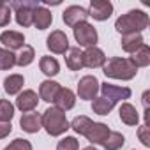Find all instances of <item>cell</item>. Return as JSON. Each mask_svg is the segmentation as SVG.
Wrapping results in <instances>:
<instances>
[{
  "label": "cell",
  "instance_id": "1",
  "mask_svg": "<svg viewBox=\"0 0 150 150\" xmlns=\"http://www.w3.org/2000/svg\"><path fill=\"white\" fill-rule=\"evenodd\" d=\"M148 27V16L146 13L139 11V9H132L127 14H122L117 21H115V28L117 32H120L122 35H129V34H139L141 30H145Z\"/></svg>",
  "mask_w": 150,
  "mask_h": 150
},
{
  "label": "cell",
  "instance_id": "2",
  "mask_svg": "<svg viewBox=\"0 0 150 150\" xmlns=\"http://www.w3.org/2000/svg\"><path fill=\"white\" fill-rule=\"evenodd\" d=\"M103 72L106 74L108 78H115V80H132L136 76L138 69L134 67V64L129 58L113 57L108 62H104Z\"/></svg>",
  "mask_w": 150,
  "mask_h": 150
},
{
  "label": "cell",
  "instance_id": "3",
  "mask_svg": "<svg viewBox=\"0 0 150 150\" xmlns=\"http://www.w3.org/2000/svg\"><path fill=\"white\" fill-rule=\"evenodd\" d=\"M42 127L50 136H60L69 129V122L65 118V111L51 106L42 113Z\"/></svg>",
  "mask_w": 150,
  "mask_h": 150
},
{
  "label": "cell",
  "instance_id": "4",
  "mask_svg": "<svg viewBox=\"0 0 150 150\" xmlns=\"http://www.w3.org/2000/svg\"><path fill=\"white\" fill-rule=\"evenodd\" d=\"M9 7L16 11V21L21 27H30L34 25V11L39 7L37 2L34 0H27V2H13Z\"/></svg>",
  "mask_w": 150,
  "mask_h": 150
},
{
  "label": "cell",
  "instance_id": "5",
  "mask_svg": "<svg viewBox=\"0 0 150 150\" xmlns=\"http://www.w3.org/2000/svg\"><path fill=\"white\" fill-rule=\"evenodd\" d=\"M72 28H74V39L80 42V46H87V48L96 46V42H97V30L90 23L83 21V23H78Z\"/></svg>",
  "mask_w": 150,
  "mask_h": 150
},
{
  "label": "cell",
  "instance_id": "6",
  "mask_svg": "<svg viewBox=\"0 0 150 150\" xmlns=\"http://www.w3.org/2000/svg\"><path fill=\"white\" fill-rule=\"evenodd\" d=\"M99 88L103 92L101 97L111 101L113 104H117L118 101H125V99L131 97V90L127 87H117V85H110V83H101Z\"/></svg>",
  "mask_w": 150,
  "mask_h": 150
},
{
  "label": "cell",
  "instance_id": "7",
  "mask_svg": "<svg viewBox=\"0 0 150 150\" xmlns=\"http://www.w3.org/2000/svg\"><path fill=\"white\" fill-rule=\"evenodd\" d=\"M99 81L96 76H83L78 83V96L80 99H85V101H90V99H96L97 92H99Z\"/></svg>",
  "mask_w": 150,
  "mask_h": 150
},
{
  "label": "cell",
  "instance_id": "8",
  "mask_svg": "<svg viewBox=\"0 0 150 150\" xmlns=\"http://www.w3.org/2000/svg\"><path fill=\"white\" fill-rule=\"evenodd\" d=\"M46 46L51 53H57V55H62L69 50V39L67 35L62 32V30H55L48 35L46 39Z\"/></svg>",
  "mask_w": 150,
  "mask_h": 150
},
{
  "label": "cell",
  "instance_id": "9",
  "mask_svg": "<svg viewBox=\"0 0 150 150\" xmlns=\"http://www.w3.org/2000/svg\"><path fill=\"white\" fill-rule=\"evenodd\" d=\"M88 16H92L94 20L97 21H104L111 16L113 13V6L108 0H92L90 2V7H88Z\"/></svg>",
  "mask_w": 150,
  "mask_h": 150
},
{
  "label": "cell",
  "instance_id": "10",
  "mask_svg": "<svg viewBox=\"0 0 150 150\" xmlns=\"http://www.w3.org/2000/svg\"><path fill=\"white\" fill-rule=\"evenodd\" d=\"M81 58H83V67H90V69L103 67L104 62H106V55H104V51L99 50L97 46H90V48H87V50L81 53Z\"/></svg>",
  "mask_w": 150,
  "mask_h": 150
},
{
  "label": "cell",
  "instance_id": "11",
  "mask_svg": "<svg viewBox=\"0 0 150 150\" xmlns=\"http://www.w3.org/2000/svg\"><path fill=\"white\" fill-rule=\"evenodd\" d=\"M87 18H88V13L81 6H71V7H67L64 11V16H62L64 23L69 25V27H76L78 23L87 21Z\"/></svg>",
  "mask_w": 150,
  "mask_h": 150
},
{
  "label": "cell",
  "instance_id": "12",
  "mask_svg": "<svg viewBox=\"0 0 150 150\" xmlns=\"http://www.w3.org/2000/svg\"><path fill=\"white\" fill-rule=\"evenodd\" d=\"M0 42L6 46V50L13 51V50H21L25 46V35L21 32H14V30H6L0 34Z\"/></svg>",
  "mask_w": 150,
  "mask_h": 150
},
{
  "label": "cell",
  "instance_id": "13",
  "mask_svg": "<svg viewBox=\"0 0 150 150\" xmlns=\"http://www.w3.org/2000/svg\"><path fill=\"white\" fill-rule=\"evenodd\" d=\"M108 134H110L108 125H106V124H101V122H92L90 127H88L87 132H85L87 139L92 141V143H97V145H101Z\"/></svg>",
  "mask_w": 150,
  "mask_h": 150
},
{
  "label": "cell",
  "instance_id": "14",
  "mask_svg": "<svg viewBox=\"0 0 150 150\" xmlns=\"http://www.w3.org/2000/svg\"><path fill=\"white\" fill-rule=\"evenodd\" d=\"M53 103H55V108L67 111V110L74 108V104H76V96H74V92L71 88H60Z\"/></svg>",
  "mask_w": 150,
  "mask_h": 150
},
{
  "label": "cell",
  "instance_id": "15",
  "mask_svg": "<svg viewBox=\"0 0 150 150\" xmlns=\"http://www.w3.org/2000/svg\"><path fill=\"white\" fill-rule=\"evenodd\" d=\"M37 94L34 92V90H23L20 96H18V99H16V106H18V110H21L23 113H30L35 106H37Z\"/></svg>",
  "mask_w": 150,
  "mask_h": 150
},
{
  "label": "cell",
  "instance_id": "16",
  "mask_svg": "<svg viewBox=\"0 0 150 150\" xmlns=\"http://www.w3.org/2000/svg\"><path fill=\"white\" fill-rule=\"evenodd\" d=\"M20 125H21V129L25 132L34 134V132H37L42 127V118H41L39 113H32V111L30 113H23V117L20 120Z\"/></svg>",
  "mask_w": 150,
  "mask_h": 150
},
{
  "label": "cell",
  "instance_id": "17",
  "mask_svg": "<svg viewBox=\"0 0 150 150\" xmlns=\"http://www.w3.org/2000/svg\"><path fill=\"white\" fill-rule=\"evenodd\" d=\"M60 88H62V87H60L57 81L46 80V81H42L41 87H39V96H41L42 101H46V103H53Z\"/></svg>",
  "mask_w": 150,
  "mask_h": 150
},
{
  "label": "cell",
  "instance_id": "18",
  "mask_svg": "<svg viewBox=\"0 0 150 150\" xmlns=\"http://www.w3.org/2000/svg\"><path fill=\"white\" fill-rule=\"evenodd\" d=\"M51 21H53V14H51L46 7L39 6V7L34 11V25H35V28L46 30V28L51 25Z\"/></svg>",
  "mask_w": 150,
  "mask_h": 150
},
{
  "label": "cell",
  "instance_id": "19",
  "mask_svg": "<svg viewBox=\"0 0 150 150\" xmlns=\"http://www.w3.org/2000/svg\"><path fill=\"white\" fill-rule=\"evenodd\" d=\"M122 50L127 51V53H134L136 50H139L145 42H143V37L141 34H129V35H122Z\"/></svg>",
  "mask_w": 150,
  "mask_h": 150
},
{
  "label": "cell",
  "instance_id": "20",
  "mask_svg": "<svg viewBox=\"0 0 150 150\" xmlns=\"http://www.w3.org/2000/svg\"><path fill=\"white\" fill-rule=\"evenodd\" d=\"M120 120H122L124 124H127V125H138L139 115H138V111H136V108H134L132 104L124 103V104L120 106Z\"/></svg>",
  "mask_w": 150,
  "mask_h": 150
},
{
  "label": "cell",
  "instance_id": "21",
  "mask_svg": "<svg viewBox=\"0 0 150 150\" xmlns=\"http://www.w3.org/2000/svg\"><path fill=\"white\" fill-rule=\"evenodd\" d=\"M23 83H25V80H23L21 74H11V76H7L4 80V90L9 96H14V94H18L21 90Z\"/></svg>",
  "mask_w": 150,
  "mask_h": 150
},
{
  "label": "cell",
  "instance_id": "22",
  "mask_svg": "<svg viewBox=\"0 0 150 150\" xmlns=\"http://www.w3.org/2000/svg\"><path fill=\"white\" fill-rule=\"evenodd\" d=\"M129 60L134 64L136 69H138V67H146V65L150 64V48H148L146 44H143L139 50H136V51L132 53V57H131Z\"/></svg>",
  "mask_w": 150,
  "mask_h": 150
},
{
  "label": "cell",
  "instance_id": "23",
  "mask_svg": "<svg viewBox=\"0 0 150 150\" xmlns=\"http://www.w3.org/2000/svg\"><path fill=\"white\" fill-rule=\"evenodd\" d=\"M124 143H125V138L120 132L110 131V134L104 138V141L101 143V146H104L106 150H118V148L124 146Z\"/></svg>",
  "mask_w": 150,
  "mask_h": 150
},
{
  "label": "cell",
  "instance_id": "24",
  "mask_svg": "<svg viewBox=\"0 0 150 150\" xmlns=\"http://www.w3.org/2000/svg\"><path fill=\"white\" fill-rule=\"evenodd\" d=\"M81 53L80 48H71L69 53H67V58H65V64L71 71H80L83 67V58H81Z\"/></svg>",
  "mask_w": 150,
  "mask_h": 150
},
{
  "label": "cell",
  "instance_id": "25",
  "mask_svg": "<svg viewBox=\"0 0 150 150\" xmlns=\"http://www.w3.org/2000/svg\"><path fill=\"white\" fill-rule=\"evenodd\" d=\"M39 67L46 76H57L60 72V65H58L57 58H53V57H42L39 62Z\"/></svg>",
  "mask_w": 150,
  "mask_h": 150
},
{
  "label": "cell",
  "instance_id": "26",
  "mask_svg": "<svg viewBox=\"0 0 150 150\" xmlns=\"http://www.w3.org/2000/svg\"><path fill=\"white\" fill-rule=\"evenodd\" d=\"M34 57H35L34 48H32V46H28V44H25V46L20 50V53L16 55V64H18V65H21V67H25V65H28V64H32V62H34Z\"/></svg>",
  "mask_w": 150,
  "mask_h": 150
},
{
  "label": "cell",
  "instance_id": "27",
  "mask_svg": "<svg viewBox=\"0 0 150 150\" xmlns=\"http://www.w3.org/2000/svg\"><path fill=\"white\" fill-rule=\"evenodd\" d=\"M113 103L111 101H108V99H104V97H96L94 99V103H92V110H94V113H97V115H108L111 110H113Z\"/></svg>",
  "mask_w": 150,
  "mask_h": 150
},
{
  "label": "cell",
  "instance_id": "28",
  "mask_svg": "<svg viewBox=\"0 0 150 150\" xmlns=\"http://www.w3.org/2000/svg\"><path fill=\"white\" fill-rule=\"evenodd\" d=\"M16 64V55L6 48L0 50V71H7Z\"/></svg>",
  "mask_w": 150,
  "mask_h": 150
},
{
  "label": "cell",
  "instance_id": "29",
  "mask_svg": "<svg viewBox=\"0 0 150 150\" xmlns=\"http://www.w3.org/2000/svg\"><path fill=\"white\" fill-rule=\"evenodd\" d=\"M90 124H92V120L88 118V117H76V118H74L72 122H71V129H74V131H76L78 134H83L85 136V132H87V129L90 127Z\"/></svg>",
  "mask_w": 150,
  "mask_h": 150
},
{
  "label": "cell",
  "instance_id": "30",
  "mask_svg": "<svg viewBox=\"0 0 150 150\" xmlns=\"http://www.w3.org/2000/svg\"><path fill=\"white\" fill-rule=\"evenodd\" d=\"M14 117V106L7 99H0V122H11Z\"/></svg>",
  "mask_w": 150,
  "mask_h": 150
},
{
  "label": "cell",
  "instance_id": "31",
  "mask_svg": "<svg viewBox=\"0 0 150 150\" xmlns=\"http://www.w3.org/2000/svg\"><path fill=\"white\" fill-rule=\"evenodd\" d=\"M80 145H78V139L72 138V136H65L64 139L58 141L57 145V150H78Z\"/></svg>",
  "mask_w": 150,
  "mask_h": 150
},
{
  "label": "cell",
  "instance_id": "32",
  "mask_svg": "<svg viewBox=\"0 0 150 150\" xmlns=\"http://www.w3.org/2000/svg\"><path fill=\"white\" fill-rule=\"evenodd\" d=\"M4 150H32V143H30L28 139L16 138L13 143H9V146H6Z\"/></svg>",
  "mask_w": 150,
  "mask_h": 150
},
{
  "label": "cell",
  "instance_id": "33",
  "mask_svg": "<svg viewBox=\"0 0 150 150\" xmlns=\"http://www.w3.org/2000/svg\"><path fill=\"white\" fill-rule=\"evenodd\" d=\"M11 21V7L4 2L0 6V27H6Z\"/></svg>",
  "mask_w": 150,
  "mask_h": 150
},
{
  "label": "cell",
  "instance_id": "34",
  "mask_svg": "<svg viewBox=\"0 0 150 150\" xmlns=\"http://www.w3.org/2000/svg\"><path fill=\"white\" fill-rule=\"evenodd\" d=\"M138 136H139V141L145 145V146H150V136H148V125L143 124L139 129H138Z\"/></svg>",
  "mask_w": 150,
  "mask_h": 150
},
{
  "label": "cell",
  "instance_id": "35",
  "mask_svg": "<svg viewBox=\"0 0 150 150\" xmlns=\"http://www.w3.org/2000/svg\"><path fill=\"white\" fill-rule=\"evenodd\" d=\"M11 131H13L11 122H0V139L6 138V136H9V134H11Z\"/></svg>",
  "mask_w": 150,
  "mask_h": 150
},
{
  "label": "cell",
  "instance_id": "36",
  "mask_svg": "<svg viewBox=\"0 0 150 150\" xmlns=\"http://www.w3.org/2000/svg\"><path fill=\"white\" fill-rule=\"evenodd\" d=\"M83 150H97V148H94V146H85Z\"/></svg>",
  "mask_w": 150,
  "mask_h": 150
},
{
  "label": "cell",
  "instance_id": "37",
  "mask_svg": "<svg viewBox=\"0 0 150 150\" xmlns=\"http://www.w3.org/2000/svg\"><path fill=\"white\" fill-rule=\"evenodd\" d=\"M2 4H4V2H2V0H0V6H2Z\"/></svg>",
  "mask_w": 150,
  "mask_h": 150
}]
</instances>
